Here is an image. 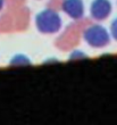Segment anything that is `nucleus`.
I'll use <instances>...</instances> for the list:
<instances>
[{
  "instance_id": "nucleus-1",
  "label": "nucleus",
  "mask_w": 117,
  "mask_h": 125,
  "mask_svg": "<svg viewBox=\"0 0 117 125\" xmlns=\"http://www.w3.org/2000/svg\"><path fill=\"white\" fill-rule=\"evenodd\" d=\"M36 26L43 33H53L60 27V18L51 10H44L36 17Z\"/></svg>"
},
{
  "instance_id": "nucleus-2",
  "label": "nucleus",
  "mask_w": 117,
  "mask_h": 125,
  "mask_svg": "<svg viewBox=\"0 0 117 125\" xmlns=\"http://www.w3.org/2000/svg\"><path fill=\"white\" fill-rule=\"evenodd\" d=\"M85 40L92 47H104L109 42V35L104 27L93 25L85 32Z\"/></svg>"
},
{
  "instance_id": "nucleus-3",
  "label": "nucleus",
  "mask_w": 117,
  "mask_h": 125,
  "mask_svg": "<svg viewBox=\"0 0 117 125\" xmlns=\"http://www.w3.org/2000/svg\"><path fill=\"white\" fill-rule=\"evenodd\" d=\"M111 10L110 2L108 0H96L91 6V15L96 20H104Z\"/></svg>"
},
{
  "instance_id": "nucleus-4",
  "label": "nucleus",
  "mask_w": 117,
  "mask_h": 125,
  "mask_svg": "<svg viewBox=\"0 0 117 125\" xmlns=\"http://www.w3.org/2000/svg\"><path fill=\"white\" fill-rule=\"evenodd\" d=\"M64 10L73 18H80L83 15V3L81 0H66Z\"/></svg>"
},
{
  "instance_id": "nucleus-5",
  "label": "nucleus",
  "mask_w": 117,
  "mask_h": 125,
  "mask_svg": "<svg viewBox=\"0 0 117 125\" xmlns=\"http://www.w3.org/2000/svg\"><path fill=\"white\" fill-rule=\"evenodd\" d=\"M111 34H113L114 38L117 40V20H115L113 25H111Z\"/></svg>"
}]
</instances>
